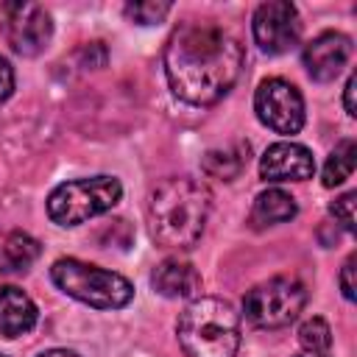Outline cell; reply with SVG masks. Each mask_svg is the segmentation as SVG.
Returning <instances> with one entry per match:
<instances>
[{
  "instance_id": "6da1fadb",
  "label": "cell",
  "mask_w": 357,
  "mask_h": 357,
  "mask_svg": "<svg viewBox=\"0 0 357 357\" xmlns=\"http://www.w3.org/2000/svg\"><path fill=\"white\" fill-rule=\"evenodd\" d=\"M243 45L215 22H184L165 45V75L173 95L190 106H212L243 73Z\"/></svg>"
},
{
  "instance_id": "7a4b0ae2",
  "label": "cell",
  "mask_w": 357,
  "mask_h": 357,
  "mask_svg": "<svg viewBox=\"0 0 357 357\" xmlns=\"http://www.w3.org/2000/svg\"><path fill=\"white\" fill-rule=\"evenodd\" d=\"M212 206V195L206 184L190 176L165 178L153 192L148 204V223L151 234L162 248L184 251L192 248L206 226Z\"/></svg>"
},
{
  "instance_id": "3957f363",
  "label": "cell",
  "mask_w": 357,
  "mask_h": 357,
  "mask_svg": "<svg viewBox=\"0 0 357 357\" xmlns=\"http://www.w3.org/2000/svg\"><path fill=\"white\" fill-rule=\"evenodd\" d=\"M187 357H234L240 349V315L223 298H192L176 324Z\"/></svg>"
},
{
  "instance_id": "277c9868",
  "label": "cell",
  "mask_w": 357,
  "mask_h": 357,
  "mask_svg": "<svg viewBox=\"0 0 357 357\" xmlns=\"http://www.w3.org/2000/svg\"><path fill=\"white\" fill-rule=\"evenodd\" d=\"M50 279L61 293L95 310H120L134 298V287L126 276L73 257L56 259Z\"/></svg>"
},
{
  "instance_id": "5b68a950",
  "label": "cell",
  "mask_w": 357,
  "mask_h": 357,
  "mask_svg": "<svg viewBox=\"0 0 357 357\" xmlns=\"http://www.w3.org/2000/svg\"><path fill=\"white\" fill-rule=\"evenodd\" d=\"M123 195V184L114 176H92L59 184L47 195V215L59 226H81L95 215L109 212Z\"/></svg>"
},
{
  "instance_id": "8992f818",
  "label": "cell",
  "mask_w": 357,
  "mask_h": 357,
  "mask_svg": "<svg viewBox=\"0 0 357 357\" xmlns=\"http://www.w3.org/2000/svg\"><path fill=\"white\" fill-rule=\"evenodd\" d=\"M304 304L307 287L296 276H273L245 293L243 315L257 329H282L301 315Z\"/></svg>"
},
{
  "instance_id": "52a82bcc",
  "label": "cell",
  "mask_w": 357,
  "mask_h": 357,
  "mask_svg": "<svg viewBox=\"0 0 357 357\" xmlns=\"http://www.w3.org/2000/svg\"><path fill=\"white\" fill-rule=\"evenodd\" d=\"M254 112L262 126L276 134L293 137L304 128V98L284 78H265L254 92Z\"/></svg>"
},
{
  "instance_id": "ba28073f",
  "label": "cell",
  "mask_w": 357,
  "mask_h": 357,
  "mask_svg": "<svg viewBox=\"0 0 357 357\" xmlns=\"http://www.w3.org/2000/svg\"><path fill=\"white\" fill-rule=\"evenodd\" d=\"M3 36L17 56H39L53 36V20L39 3H6L3 6Z\"/></svg>"
},
{
  "instance_id": "9c48e42d",
  "label": "cell",
  "mask_w": 357,
  "mask_h": 357,
  "mask_svg": "<svg viewBox=\"0 0 357 357\" xmlns=\"http://www.w3.org/2000/svg\"><path fill=\"white\" fill-rule=\"evenodd\" d=\"M251 31H254V42L259 45L262 53L282 56L298 45V36H301L298 11L287 0H268V3L257 6Z\"/></svg>"
},
{
  "instance_id": "30bf717a",
  "label": "cell",
  "mask_w": 357,
  "mask_h": 357,
  "mask_svg": "<svg viewBox=\"0 0 357 357\" xmlns=\"http://www.w3.org/2000/svg\"><path fill=\"white\" fill-rule=\"evenodd\" d=\"M351 59V39L340 31H324L304 45V67L312 81H335Z\"/></svg>"
},
{
  "instance_id": "8fae6325",
  "label": "cell",
  "mask_w": 357,
  "mask_h": 357,
  "mask_svg": "<svg viewBox=\"0 0 357 357\" xmlns=\"http://www.w3.org/2000/svg\"><path fill=\"white\" fill-rule=\"evenodd\" d=\"M262 181H307L315 176V159L307 145L298 142H273L259 159Z\"/></svg>"
},
{
  "instance_id": "7c38bea8",
  "label": "cell",
  "mask_w": 357,
  "mask_h": 357,
  "mask_svg": "<svg viewBox=\"0 0 357 357\" xmlns=\"http://www.w3.org/2000/svg\"><path fill=\"white\" fill-rule=\"evenodd\" d=\"M151 284L165 298H198V293H201V273L195 271L192 262L178 259V257H167V259H162L153 268Z\"/></svg>"
},
{
  "instance_id": "4fadbf2b",
  "label": "cell",
  "mask_w": 357,
  "mask_h": 357,
  "mask_svg": "<svg viewBox=\"0 0 357 357\" xmlns=\"http://www.w3.org/2000/svg\"><path fill=\"white\" fill-rule=\"evenodd\" d=\"M36 304L31 296L14 284L0 287V335L6 337H20L36 326Z\"/></svg>"
},
{
  "instance_id": "5bb4252c",
  "label": "cell",
  "mask_w": 357,
  "mask_h": 357,
  "mask_svg": "<svg viewBox=\"0 0 357 357\" xmlns=\"http://www.w3.org/2000/svg\"><path fill=\"white\" fill-rule=\"evenodd\" d=\"M298 212L296 206V198L279 187H271V190H262L257 198H254V209H251V223L257 229H265V226H276V223H287L293 220Z\"/></svg>"
},
{
  "instance_id": "9a60e30c",
  "label": "cell",
  "mask_w": 357,
  "mask_h": 357,
  "mask_svg": "<svg viewBox=\"0 0 357 357\" xmlns=\"http://www.w3.org/2000/svg\"><path fill=\"white\" fill-rule=\"evenodd\" d=\"M42 254L39 240H33L25 231H11L3 243V257H0V268L6 273H25Z\"/></svg>"
},
{
  "instance_id": "2e32d148",
  "label": "cell",
  "mask_w": 357,
  "mask_h": 357,
  "mask_svg": "<svg viewBox=\"0 0 357 357\" xmlns=\"http://www.w3.org/2000/svg\"><path fill=\"white\" fill-rule=\"evenodd\" d=\"M245 165H248V142H237L226 151H209L204 156V170L223 181L237 178Z\"/></svg>"
},
{
  "instance_id": "e0dca14e",
  "label": "cell",
  "mask_w": 357,
  "mask_h": 357,
  "mask_svg": "<svg viewBox=\"0 0 357 357\" xmlns=\"http://www.w3.org/2000/svg\"><path fill=\"white\" fill-rule=\"evenodd\" d=\"M354 165H357V145H354V139H340L335 145V151L326 156V165H324V187H337L346 178H351Z\"/></svg>"
},
{
  "instance_id": "ac0fdd59",
  "label": "cell",
  "mask_w": 357,
  "mask_h": 357,
  "mask_svg": "<svg viewBox=\"0 0 357 357\" xmlns=\"http://www.w3.org/2000/svg\"><path fill=\"white\" fill-rule=\"evenodd\" d=\"M298 343L312 354H326L332 346V329L324 318L312 315L298 326Z\"/></svg>"
},
{
  "instance_id": "d6986e66",
  "label": "cell",
  "mask_w": 357,
  "mask_h": 357,
  "mask_svg": "<svg viewBox=\"0 0 357 357\" xmlns=\"http://www.w3.org/2000/svg\"><path fill=\"white\" fill-rule=\"evenodd\" d=\"M170 11V3H128L126 6V17L137 25H153L162 22Z\"/></svg>"
},
{
  "instance_id": "ffe728a7",
  "label": "cell",
  "mask_w": 357,
  "mask_h": 357,
  "mask_svg": "<svg viewBox=\"0 0 357 357\" xmlns=\"http://www.w3.org/2000/svg\"><path fill=\"white\" fill-rule=\"evenodd\" d=\"M354 201H357V192H346V195H340V198L329 206V212L335 215V220H337L346 231H354Z\"/></svg>"
},
{
  "instance_id": "44dd1931",
  "label": "cell",
  "mask_w": 357,
  "mask_h": 357,
  "mask_svg": "<svg viewBox=\"0 0 357 357\" xmlns=\"http://www.w3.org/2000/svg\"><path fill=\"white\" fill-rule=\"evenodd\" d=\"M340 290H343L346 301H354V254L340 268Z\"/></svg>"
},
{
  "instance_id": "7402d4cb",
  "label": "cell",
  "mask_w": 357,
  "mask_h": 357,
  "mask_svg": "<svg viewBox=\"0 0 357 357\" xmlns=\"http://www.w3.org/2000/svg\"><path fill=\"white\" fill-rule=\"evenodd\" d=\"M11 92H14V70H11V64L0 56V103H3Z\"/></svg>"
},
{
  "instance_id": "603a6c76",
  "label": "cell",
  "mask_w": 357,
  "mask_h": 357,
  "mask_svg": "<svg viewBox=\"0 0 357 357\" xmlns=\"http://www.w3.org/2000/svg\"><path fill=\"white\" fill-rule=\"evenodd\" d=\"M354 89H357V75H349L346 89H343V103H346V114H349V117L357 114V106H354Z\"/></svg>"
},
{
  "instance_id": "cb8c5ba5",
  "label": "cell",
  "mask_w": 357,
  "mask_h": 357,
  "mask_svg": "<svg viewBox=\"0 0 357 357\" xmlns=\"http://www.w3.org/2000/svg\"><path fill=\"white\" fill-rule=\"evenodd\" d=\"M36 357H81V354H75V351H70V349H47V351H42V354H36Z\"/></svg>"
},
{
  "instance_id": "d4e9b609",
  "label": "cell",
  "mask_w": 357,
  "mask_h": 357,
  "mask_svg": "<svg viewBox=\"0 0 357 357\" xmlns=\"http://www.w3.org/2000/svg\"><path fill=\"white\" fill-rule=\"evenodd\" d=\"M296 357H326V354H312V351H307V354H296Z\"/></svg>"
},
{
  "instance_id": "484cf974",
  "label": "cell",
  "mask_w": 357,
  "mask_h": 357,
  "mask_svg": "<svg viewBox=\"0 0 357 357\" xmlns=\"http://www.w3.org/2000/svg\"><path fill=\"white\" fill-rule=\"evenodd\" d=\"M0 357H6V354H0Z\"/></svg>"
}]
</instances>
